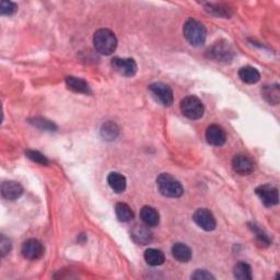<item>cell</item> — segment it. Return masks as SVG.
I'll return each mask as SVG.
<instances>
[{
	"label": "cell",
	"mask_w": 280,
	"mask_h": 280,
	"mask_svg": "<svg viewBox=\"0 0 280 280\" xmlns=\"http://www.w3.org/2000/svg\"><path fill=\"white\" fill-rule=\"evenodd\" d=\"M233 275L236 279L250 280L252 279V268L245 262H238L233 268Z\"/></svg>",
	"instance_id": "cell-25"
},
{
	"label": "cell",
	"mask_w": 280,
	"mask_h": 280,
	"mask_svg": "<svg viewBox=\"0 0 280 280\" xmlns=\"http://www.w3.org/2000/svg\"><path fill=\"white\" fill-rule=\"evenodd\" d=\"M263 98L271 105H277L280 101V90L278 85L265 86L262 89Z\"/></svg>",
	"instance_id": "cell-20"
},
{
	"label": "cell",
	"mask_w": 280,
	"mask_h": 280,
	"mask_svg": "<svg viewBox=\"0 0 280 280\" xmlns=\"http://www.w3.org/2000/svg\"><path fill=\"white\" fill-rule=\"evenodd\" d=\"M107 183L110 187L114 190L115 193H123L126 189V177L118 173V172H112L107 176Z\"/></svg>",
	"instance_id": "cell-18"
},
{
	"label": "cell",
	"mask_w": 280,
	"mask_h": 280,
	"mask_svg": "<svg viewBox=\"0 0 280 280\" xmlns=\"http://www.w3.org/2000/svg\"><path fill=\"white\" fill-rule=\"evenodd\" d=\"M193 220L198 227L202 228L205 231H213L215 230L217 222L215 219V216L210 210L206 208H199L195 211L193 216Z\"/></svg>",
	"instance_id": "cell-9"
},
{
	"label": "cell",
	"mask_w": 280,
	"mask_h": 280,
	"mask_svg": "<svg viewBox=\"0 0 280 280\" xmlns=\"http://www.w3.org/2000/svg\"><path fill=\"white\" fill-rule=\"evenodd\" d=\"M192 279L196 280H210V279H215V277L210 274L209 271L205 270V269H197L195 270L194 274L190 276Z\"/></svg>",
	"instance_id": "cell-31"
},
{
	"label": "cell",
	"mask_w": 280,
	"mask_h": 280,
	"mask_svg": "<svg viewBox=\"0 0 280 280\" xmlns=\"http://www.w3.org/2000/svg\"><path fill=\"white\" fill-rule=\"evenodd\" d=\"M173 257L181 263H187L192 259V250L184 243H175L172 247Z\"/></svg>",
	"instance_id": "cell-17"
},
{
	"label": "cell",
	"mask_w": 280,
	"mask_h": 280,
	"mask_svg": "<svg viewBox=\"0 0 280 280\" xmlns=\"http://www.w3.org/2000/svg\"><path fill=\"white\" fill-rule=\"evenodd\" d=\"M31 124L36 126L37 128L39 129H44V131H50V132H55L57 127L56 125L54 124V123L47 121L46 118H43V117H35V118H32L30 119Z\"/></svg>",
	"instance_id": "cell-26"
},
{
	"label": "cell",
	"mask_w": 280,
	"mask_h": 280,
	"mask_svg": "<svg viewBox=\"0 0 280 280\" xmlns=\"http://www.w3.org/2000/svg\"><path fill=\"white\" fill-rule=\"evenodd\" d=\"M184 37L187 42L195 47L205 44L207 38V30L205 25L195 19H188L183 26Z\"/></svg>",
	"instance_id": "cell-1"
},
{
	"label": "cell",
	"mask_w": 280,
	"mask_h": 280,
	"mask_svg": "<svg viewBox=\"0 0 280 280\" xmlns=\"http://www.w3.org/2000/svg\"><path fill=\"white\" fill-rule=\"evenodd\" d=\"M206 139L208 143L216 147L223 146L227 141V134L219 125H210L206 131Z\"/></svg>",
	"instance_id": "cell-12"
},
{
	"label": "cell",
	"mask_w": 280,
	"mask_h": 280,
	"mask_svg": "<svg viewBox=\"0 0 280 280\" xmlns=\"http://www.w3.org/2000/svg\"><path fill=\"white\" fill-rule=\"evenodd\" d=\"M252 230L253 232H255V235H256V238H257V241L261 243V244H264L266 245V247H267V245L270 244V240H269V237L266 235L264 232L261 230V229H258L256 225L253 224L252 225Z\"/></svg>",
	"instance_id": "cell-29"
},
{
	"label": "cell",
	"mask_w": 280,
	"mask_h": 280,
	"mask_svg": "<svg viewBox=\"0 0 280 280\" xmlns=\"http://www.w3.org/2000/svg\"><path fill=\"white\" fill-rule=\"evenodd\" d=\"M17 4L12 2H7V0L0 2V15L2 16H12L13 13L17 12Z\"/></svg>",
	"instance_id": "cell-27"
},
{
	"label": "cell",
	"mask_w": 280,
	"mask_h": 280,
	"mask_svg": "<svg viewBox=\"0 0 280 280\" xmlns=\"http://www.w3.org/2000/svg\"><path fill=\"white\" fill-rule=\"evenodd\" d=\"M156 186L163 196L169 198H179L184 193L182 184L169 173H162L158 176Z\"/></svg>",
	"instance_id": "cell-3"
},
{
	"label": "cell",
	"mask_w": 280,
	"mask_h": 280,
	"mask_svg": "<svg viewBox=\"0 0 280 280\" xmlns=\"http://www.w3.org/2000/svg\"><path fill=\"white\" fill-rule=\"evenodd\" d=\"M21 253L23 257L29 259V261H36L44 254V247L35 238H30L22 244Z\"/></svg>",
	"instance_id": "cell-10"
},
{
	"label": "cell",
	"mask_w": 280,
	"mask_h": 280,
	"mask_svg": "<svg viewBox=\"0 0 280 280\" xmlns=\"http://www.w3.org/2000/svg\"><path fill=\"white\" fill-rule=\"evenodd\" d=\"M149 91L156 102L163 106H170L173 104V91L170 86L162 83H154L149 86Z\"/></svg>",
	"instance_id": "cell-5"
},
{
	"label": "cell",
	"mask_w": 280,
	"mask_h": 280,
	"mask_svg": "<svg viewBox=\"0 0 280 280\" xmlns=\"http://www.w3.org/2000/svg\"><path fill=\"white\" fill-rule=\"evenodd\" d=\"M119 134V129L117 125L113 122H106L105 124L102 125L101 128V136L102 138L107 141H112L117 138Z\"/></svg>",
	"instance_id": "cell-23"
},
{
	"label": "cell",
	"mask_w": 280,
	"mask_h": 280,
	"mask_svg": "<svg viewBox=\"0 0 280 280\" xmlns=\"http://www.w3.org/2000/svg\"><path fill=\"white\" fill-rule=\"evenodd\" d=\"M238 77H240V79L245 84L254 85L257 84L259 79H261V73H259L255 68H253L251 66H245L238 70Z\"/></svg>",
	"instance_id": "cell-19"
},
{
	"label": "cell",
	"mask_w": 280,
	"mask_h": 280,
	"mask_svg": "<svg viewBox=\"0 0 280 280\" xmlns=\"http://www.w3.org/2000/svg\"><path fill=\"white\" fill-rule=\"evenodd\" d=\"M25 154L31 161L38 163V165H42V166L50 165V161L47 160L46 156L38 151H35V150H28V151L25 152Z\"/></svg>",
	"instance_id": "cell-28"
},
{
	"label": "cell",
	"mask_w": 280,
	"mask_h": 280,
	"mask_svg": "<svg viewBox=\"0 0 280 280\" xmlns=\"http://www.w3.org/2000/svg\"><path fill=\"white\" fill-rule=\"evenodd\" d=\"M12 249V243L8 237L2 235V240H0V252H2V256L5 257Z\"/></svg>",
	"instance_id": "cell-30"
},
{
	"label": "cell",
	"mask_w": 280,
	"mask_h": 280,
	"mask_svg": "<svg viewBox=\"0 0 280 280\" xmlns=\"http://www.w3.org/2000/svg\"><path fill=\"white\" fill-rule=\"evenodd\" d=\"M114 71L124 77H133L137 72V64L133 58H119L114 57L111 61Z\"/></svg>",
	"instance_id": "cell-6"
},
{
	"label": "cell",
	"mask_w": 280,
	"mask_h": 280,
	"mask_svg": "<svg viewBox=\"0 0 280 280\" xmlns=\"http://www.w3.org/2000/svg\"><path fill=\"white\" fill-rule=\"evenodd\" d=\"M140 219L148 227H156L160 222V215L154 208L145 206L140 210Z\"/></svg>",
	"instance_id": "cell-15"
},
{
	"label": "cell",
	"mask_w": 280,
	"mask_h": 280,
	"mask_svg": "<svg viewBox=\"0 0 280 280\" xmlns=\"http://www.w3.org/2000/svg\"><path fill=\"white\" fill-rule=\"evenodd\" d=\"M232 168L240 175H249L254 171V163L245 154H236L232 160Z\"/></svg>",
	"instance_id": "cell-11"
},
{
	"label": "cell",
	"mask_w": 280,
	"mask_h": 280,
	"mask_svg": "<svg viewBox=\"0 0 280 280\" xmlns=\"http://www.w3.org/2000/svg\"><path fill=\"white\" fill-rule=\"evenodd\" d=\"M145 261L150 266H160L166 261V256L163 252L156 249H148L145 252Z\"/></svg>",
	"instance_id": "cell-21"
},
{
	"label": "cell",
	"mask_w": 280,
	"mask_h": 280,
	"mask_svg": "<svg viewBox=\"0 0 280 280\" xmlns=\"http://www.w3.org/2000/svg\"><path fill=\"white\" fill-rule=\"evenodd\" d=\"M2 194L8 201H17L23 194V187L16 181H6L2 185Z\"/></svg>",
	"instance_id": "cell-14"
},
{
	"label": "cell",
	"mask_w": 280,
	"mask_h": 280,
	"mask_svg": "<svg viewBox=\"0 0 280 280\" xmlns=\"http://www.w3.org/2000/svg\"><path fill=\"white\" fill-rule=\"evenodd\" d=\"M255 193L266 207L276 206L279 202L278 189L270 184H264V185L258 186L255 189Z\"/></svg>",
	"instance_id": "cell-8"
},
{
	"label": "cell",
	"mask_w": 280,
	"mask_h": 280,
	"mask_svg": "<svg viewBox=\"0 0 280 280\" xmlns=\"http://www.w3.org/2000/svg\"><path fill=\"white\" fill-rule=\"evenodd\" d=\"M181 111L189 119H199L203 117L205 107L199 99L189 95L181 101Z\"/></svg>",
	"instance_id": "cell-4"
},
{
	"label": "cell",
	"mask_w": 280,
	"mask_h": 280,
	"mask_svg": "<svg viewBox=\"0 0 280 280\" xmlns=\"http://www.w3.org/2000/svg\"><path fill=\"white\" fill-rule=\"evenodd\" d=\"M94 47L102 55H111L117 47V38L115 34L108 29H100L94 33Z\"/></svg>",
	"instance_id": "cell-2"
},
{
	"label": "cell",
	"mask_w": 280,
	"mask_h": 280,
	"mask_svg": "<svg viewBox=\"0 0 280 280\" xmlns=\"http://www.w3.org/2000/svg\"><path fill=\"white\" fill-rule=\"evenodd\" d=\"M205 8H206V11L216 17L229 18L232 15L231 9H229L227 6L221 4H206L205 5Z\"/></svg>",
	"instance_id": "cell-24"
},
{
	"label": "cell",
	"mask_w": 280,
	"mask_h": 280,
	"mask_svg": "<svg viewBox=\"0 0 280 280\" xmlns=\"http://www.w3.org/2000/svg\"><path fill=\"white\" fill-rule=\"evenodd\" d=\"M209 56L216 60L223 61V63H229L234 57V52L229 43L220 41V42L216 43L209 50Z\"/></svg>",
	"instance_id": "cell-7"
},
{
	"label": "cell",
	"mask_w": 280,
	"mask_h": 280,
	"mask_svg": "<svg viewBox=\"0 0 280 280\" xmlns=\"http://www.w3.org/2000/svg\"><path fill=\"white\" fill-rule=\"evenodd\" d=\"M115 214L121 222H129L134 219V213L127 204L118 203L115 207Z\"/></svg>",
	"instance_id": "cell-22"
},
{
	"label": "cell",
	"mask_w": 280,
	"mask_h": 280,
	"mask_svg": "<svg viewBox=\"0 0 280 280\" xmlns=\"http://www.w3.org/2000/svg\"><path fill=\"white\" fill-rule=\"evenodd\" d=\"M66 85L69 90L77 92V93H84V94H90L91 89L90 86L88 85L87 81L81 78L77 77H67L66 78Z\"/></svg>",
	"instance_id": "cell-16"
},
{
	"label": "cell",
	"mask_w": 280,
	"mask_h": 280,
	"mask_svg": "<svg viewBox=\"0 0 280 280\" xmlns=\"http://www.w3.org/2000/svg\"><path fill=\"white\" fill-rule=\"evenodd\" d=\"M132 238L135 243L139 245H148L150 242L152 241L153 234L152 232L150 231L148 225H135V227L131 231Z\"/></svg>",
	"instance_id": "cell-13"
}]
</instances>
